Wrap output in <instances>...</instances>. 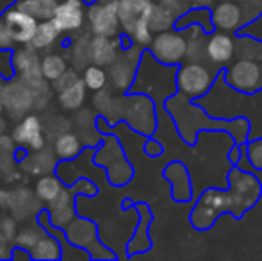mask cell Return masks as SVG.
<instances>
[{
    "instance_id": "obj_1",
    "label": "cell",
    "mask_w": 262,
    "mask_h": 261,
    "mask_svg": "<svg viewBox=\"0 0 262 261\" xmlns=\"http://www.w3.org/2000/svg\"><path fill=\"white\" fill-rule=\"evenodd\" d=\"M260 195V183L250 172L234 170L230 174V192H217L209 190L200 197L191 222L196 229L210 227L216 216L223 211H232L234 215H241L245 209L252 208Z\"/></svg>"
},
{
    "instance_id": "obj_2",
    "label": "cell",
    "mask_w": 262,
    "mask_h": 261,
    "mask_svg": "<svg viewBox=\"0 0 262 261\" xmlns=\"http://www.w3.org/2000/svg\"><path fill=\"white\" fill-rule=\"evenodd\" d=\"M152 9V0H118V16L121 27L138 45H150L154 39L152 29L148 25Z\"/></svg>"
},
{
    "instance_id": "obj_3",
    "label": "cell",
    "mask_w": 262,
    "mask_h": 261,
    "mask_svg": "<svg viewBox=\"0 0 262 261\" xmlns=\"http://www.w3.org/2000/svg\"><path fill=\"white\" fill-rule=\"evenodd\" d=\"M227 79L230 86L243 93H253L262 88V63L250 57H241L228 66Z\"/></svg>"
},
{
    "instance_id": "obj_4",
    "label": "cell",
    "mask_w": 262,
    "mask_h": 261,
    "mask_svg": "<svg viewBox=\"0 0 262 261\" xmlns=\"http://www.w3.org/2000/svg\"><path fill=\"white\" fill-rule=\"evenodd\" d=\"M150 50L157 61L164 65H175L186 57L187 39L179 31H164L157 32V36L150 43Z\"/></svg>"
},
{
    "instance_id": "obj_5",
    "label": "cell",
    "mask_w": 262,
    "mask_h": 261,
    "mask_svg": "<svg viewBox=\"0 0 262 261\" xmlns=\"http://www.w3.org/2000/svg\"><path fill=\"white\" fill-rule=\"evenodd\" d=\"M212 72L204 63H186L179 72V90L186 97H200L212 84Z\"/></svg>"
},
{
    "instance_id": "obj_6",
    "label": "cell",
    "mask_w": 262,
    "mask_h": 261,
    "mask_svg": "<svg viewBox=\"0 0 262 261\" xmlns=\"http://www.w3.org/2000/svg\"><path fill=\"white\" fill-rule=\"evenodd\" d=\"M2 20L9 31L13 42L16 43H31L38 31L39 22L25 11L18 9L16 6L9 7L2 13Z\"/></svg>"
},
{
    "instance_id": "obj_7",
    "label": "cell",
    "mask_w": 262,
    "mask_h": 261,
    "mask_svg": "<svg viewBox=\"0 0 262 261\" xmlns=\"http://www.w3.org/2000/svg\"><path fill=\"white\" fill-rule=\"evenodd\" d=\"M88 20L95 34L114 38L118 34V27L121 25L118 16V2L93 4L88 11Z\"/></svg>"
},
{
    "instance_id": "obj_8",
    "label": "cell",
    "mask_w": 262,
    "mask_h": 261,
    "mask_svg": "<svg viewBox=\"0 0 262 261\" xmlns=\"http://www.w3.org/2000/svg\"><path fill=\"white\" fill-rule=\"evenodd\" d=\"M84 2L82 0H64V2L57 4L55 13L52 16L54 25L61 32L64 31H75L82 25L84 20Z\"/></svg>"
},
{
    "instance_id": "obj_9",
    "label": "cell",
    "mask_w": 262,
    "mask_h": 261,
    "mask_svg": "<svg viewBox=\"0 0 262 261\" xmlns=\"http://www.w3.org/2000/svg\"><path fill=\"white\" fill-rule=\"evenodd\" d=\"M212 24L216 25L220 31H227V32L237 31V29L245 24L243 9L237 4L230 2V0H223L221 4L214 6Z\"/></svg>"
},
{
    "instance_id": "obj_10",
    "label": "cell",
    "mask_w": 262,
    "mask_h": 261,
    "mask_svg": "<svg viewBox=\"0 0 262 261\" xmlns=\"http://www.w3.org/2000/svg\"><path fill=\"white\" fill-rule=\"evenodd\" d=\"M235 42L227 32H214L207 39V57L212 65L223 66L232 61L235 54Z\"/></svg>"
},
{
    "instance_id": "obj_11",
    "label": "cell",
    "mask_w": 262,
    "mask_h": 261,
    "mask_svg": "<svg viewBox=\"0 0 262 261\" xmlns=\"http://www.w3.org/2000/svg\"><path fill=\"white\" fill-rule=\"evenodd\" d=\"M14 66H16L18 73L21 75V79H24V83L27 84V86H43V72H41V66H39L38 59L34 57V54L32 52H25V50H21V52L16 54V57H14Z\"/></svg>"
},
{
    "instance_id": "obj_12",
    "label": "cell",
    "mask_w": 262,
    "mask_h": 261,
    "mask_svg": "<svg viewBox=\"0 0 262 261\" xmlns=\"http://www.w3.org/2000/svg\"><path fill=\"white\" fill-rule=\"evenodd\" d=\"M14 142L20 145H27L32 150L43 149V134H41V124L36 116H27L20 126L14 129L13 134Z\"/></svg>"
},
{
    "instance_id": "obj_13",
    "label": "cell",
    "mask_w": 262,
    "mask_h": 261,
    "mask_svg": "<svg viewBox=\"0 0 262 261\" xmlns=\"http://www.w3.org/2000/svg\"><path fill=\"white\" fill-rule=\"evenodd\" d=\"M90 52H91V61L95 65H100V66L113 65L116 61L118 43L114 39H111L109 36L95 34V38L90 42Z\"/></svg>"
},
{
    "instance_id": "obj_14",
    "label": "cell",
    "mask_w": 262,
    "mask_h": 261,
    "mask_svg": "<svg viewBox=\"0 0 262 261\" xmlns=\"http://www.w3.org/2000/svg\"><path fill=\"white\" fill-rule=\"evenodd\" d=\"M0 93H7L9 98L4 97L2 102L9 108V111L13 113H24L25 109H29L32 106V93L29 91L27 86L21 84H13V86L0 88Z\"/></svg>"
},
{
    "instance_id": "obj_15",
    "label": "cell",
    "mask_w": 262,
    "mask_h": 261,
    "mask_svg": "<svg viewBox=\"0 0 262 261\" xmlns=\"http://www.w3.org/2000/svg\"><path fill=\"white\" fill-rule=\"evenodd\" d=\"M57 4L59 2H55V0H16L14 6L34 16L38 22H45L52 20Z\"/></svg>"
},
{
    "instance_id": "obj_16",
    "label": "cell",
    "mask_w": 262,
    "mask_h": 261,
    "mask_svg": "<svg viewBox=\"0 0 262 261\" xmlns=\"http://www.w3.org/2000/svg\"><path fill=\"white\" fill-rule=\"evenodd\" d=\"M66 238L72 242L73 245H79V247L88 249V242L97 240L95 236V226L90 220L77 218L73 224H70L68 229H66Z\"/></svg>"
},
{
    "instance_id": "obj_17",
    "label": "cell",
    "mask_w": 262,
    "mask_h": 261,
    "mask_svg": "<svg viewBox=\"0 0 262 261\" xmlns=\"http://www.w3.org/2000/svg\"><path fill=\"white\" fill-rule=\"evenodd\" d=\"M132 59L123 57V59H118L111 66V79H113L114 86L120 88V90H127L130 86L132 79H134V63H130Z\"/></svg>"
},
{
    "instance_id": "obj_18",
    "label": "cell",
    "mask_w": 262,
    "mask_h": 261,
    "mask_svg": "<svg viewBox=\"0 0 262 261\" xmlns=\"http://www.w3.org/2000/svg\"><path fill=\"white\" fill-rule=\"evenodd\" d=\"M177 18L179 16H177L169 7H166L164 4H154L148 25H150V29H152V32H164V31H169V29L175 25Z\"/></svg>"
},
{
    "instance_id": "obj_19",
    "label": "cell",
    "mask_w": 262,
    "mask_h": 261,
    "mask_svg": "<svg viewBox=\"0 0 262 261\" xmlns=\"http://www.w3.org/2000/svg\"><path fill=\"white\" fill-rule=\"evenodd\" d=\"M50 211H52V224H55V226H62L66 220H72L70 216L73 215V208L70 193H59L52 200V204H50Z\"/></svg>"
},
{
    "instance_id": "obj_20",
    "label": "cell",
    "mask_w": 262,
    "mask_h": 261,
    "mask_svg": "<svg viewBox=\"0 0 262 261\" xmlns=\"http://www.w3.org/2000/svg\"><path fill=\"white\" fill-rule=\"evenodd\" d=\"M59 29L54 25L52 20H45V22H39L38 25V31H36L34 38L31 42V47L34 50H41V49H47L54 43V39L57 38L59 34Z\"/></svg>"
},
{
    "instance_id": "obj_21",
    "label": "cell",
    "mask_w": 262,
    "mask_h": 261,
    "mask_svg": "<svg viewBox=\"0 0 262 261\" xmlns=\"http://www.w3.org/2000/svg\"><path fill=\"white\" fill-rule=\"evenodd\" d=\"M84 97H86V83H82V81L79 79L75 84H72L70 88L61 91L59 101H61L64 109H77L82 104Z\"/></svg>"
},
{
    "instance_id": "obj_22",
    "label": "cell",
    "mask_w": 262,
    "mask_h": 261,
    "mask_svg": "<svg viewBox=\"0 0 262 261\" xmlns=\"http://www.w3.org/2000/svg\"><path fill=\"white\" fill-rule=\"evenodd\" d=\"M32 259H59L61 258V245L49 236H43L34 247H31Z\"/></svg>"
},
{
    "instance_id": "obj_23",
    "label": "cell",
    "mask_w": 262,
    "mask_h": 261,
    "mask_svg": "<svg viewBox=\"0 0 262 261\" xmlns=\"http://www.w3.org/2000/svg\"><path fill=\"white\" fill-rule=\"evenodd\" d=\"M202 29L198 27L196 32L191 36V39L187 42V50H186V57L187 61H193V63H204L207 57V42H204L200 36Z\"/></svg>"
},
{
    "instance_id": "obj_24",
    "label": "cell",
    "mask_w": 262,
    "mask_h": 261,
    "mask_svg": "<svg viewBox=\"0 0 262 261\" xmlns=\"http://www.w3.org/2000/svg\"><path fill=\"white\" fill-rule=\"evenodd\" d=\"M55 152L61 159H73L80 152V142L75 134L66 132L55 142Z\"/></svg>"
},
{
    "instance_id": "obj_25",
    "label": "cell",
    "mask_w": 262,
    "mask_h": 261,
    "mask_svg": "<svg viewBox=\"0 0 262 261\" xmlns=\"http://www.w3.org/2000/svg\"><path fill=\"white\" fill-rule=\"evenodd\" d=\"M36 190H38L39 198H43V200H47V202H52L54 198L62 192L61 185H59V181L54 175H45V177L39 179Z\"/></svg>"
},
{
    "instance_id": "obj_26",
    "label": "cell",
    "mask_w": 262,
    "mask_h": 261,
    "mask_svg": "<svg viewBox=\"0 0 262 261\" xmlns=\"http://www.w3.org/2000/svg\"><path fill=\"white\" fill-rule=\"evenodd\" d=\"M41 72H43V75H45L47 79H50V81L59 79V77L66 72L64 59H62V57H59V56H55V54H52V56H47L45 59H43V63H41Z\"/></svg>"
},
{
    "instance_id": "obj_27",
    "label": "cell",
    "mask_w": 262,
    "mask_h": 261,
    "mask_svg": "<svg viewBox=\"0 0 262 261\" xmlns=\"http://www.w3.org/2000/svg\"><path fill=\"white\" fill-rule=\"evenodd\" d=\"M105 81H107V73L102 70L100 65H93V66H88L86 72H84V83L90 90H102L105 86Z\"/></svg>"
},
{
    "instance_id": "obj_28",
    "label": "cell",
    "mask_w": 262,
    "mask_h": 261,
    "mask_svg": "<svg viewBox=\"0 0 262 261\" xmlns=\"http://www.w3.org/2000/svg\"><path fill=\"white\" fill-rule=\"evenodd\" d=\"M43 236H45V231L43 229H27V231H24V233L18 234V244L31 249V247H34Z\"/></svg>"
},
{
    "instance_id": "obj_29",
    "label": "cell",
    "mask_w": 262,
    "mask_h": 261,
    "mask_svg": "<svg viewBox=\"0 0 262 261\" xmlns=\"http://www.w3.org/2000/svg\"><path fill=\"white\" fill-rule=\"evenodd\" d=\"M248 157H250V163H252L253 167L262 170V139H257V142L250 143Z\"/></svg>"
},
{
    "instance_id": "obj_30",
    "label": "cell",
    "mask_w": 262,
    "mask_h": 261,
    "mask_svg": "<svg viewBox=\"0 0 262 261\" xmlns=\"http://www.w3.org/2000/svg\"><path fill=\"white\" fill-rule=\"evenodd\" d=\"M77 81H79V77H77L72 70H66V72L62 73L59 79L54 81V84H55V88H57L59 91H62V90H66V88L72 86V84H75Z\"/></svg>"
},
{
    "instance_id": "obj_31",
    "label": "cell",
    "mask_w": 262,
    "mask_h": 261,
    "mask_svg": "<svg viewBox=\"0 0 262 261\" xmlns=\"http://www.w3.org/2000/svg\"><path fill=\"white\" fill-rule=\"evenodd\" d=\"M161 4H164L166 7H169V9H171L177 16H182V14H186L187 7H189V4H187L186 0H161Z\"/></svg>"
},
{
    "instance_id": "obj_32",
    "label": "cell",
    "mask_w": 262,
    "mask_h": 261,
    "mask_svg": "<svg viewBox=\"0 0 262 261\" xmlns=\"http://www.w3.org/2000/svg\"><path fill=\"white\" fill-rule=\"evenodd\" d=\"M11 47H13V38H11L9 31H7L2 16H0V50H9Z\"/></svg>"
},
{
    "instance_id": "obj_33",
    "label": "cell",
    "mask_w": 262,
    "mask_h": 261,
    "mask_svg": "<svg viewBox=\"0 0 262 261\" xmlns=\"http://www.w3.org/2000/svg\"><path fill=\"white\" fill-rule=\"evenodd\" d=\"M186 2L193 7H210L214 4V0H186Z\"/></svg>"
},
{
    "instance_id": "obj_34",
    "label": "cell",
    "mask_w": 262,
    "mask_h": 261,
    "mask_svg": "<svg viewBox=\"0 0 262 261\" xmlns=\"http://www.w3.org/2000/svg\"><path fill=\"white\" fill-rule=\"evenodd\" d=\"M6 238L0 234V258H7V256H11V254H7V245H6Z\"/></svg>"
},
{
    "instance_id": "obj_35",
    "label": "cell",
    "mask_w": 262,
    "mask_h": 261,
    "mask_svg": "<svg viewBox=\"0 0 262 261\" xmlns=\"http://www.w3.org/2000/svg\"><path fill=\"white\" fill-rule=\"evenodd\" d=\"M230 159L232 163H237V149H234V152H230Z\"/></svg>"
},
{
    "instance_id": "obj_36",
    "label": "cell",
    "mask_w": 262,
    "mask_h": 261,
    "mask_svg": "<svg viewBox=\"0 0 262 261\" xmlns=\"http://www.w3.org/2000/svg\"><path fill=\"white\" fill-rule=\"evenodd\" d=\"M2 108H4V102H2V98H0V115H2Z\"/></svg>"
}]
</instances>
